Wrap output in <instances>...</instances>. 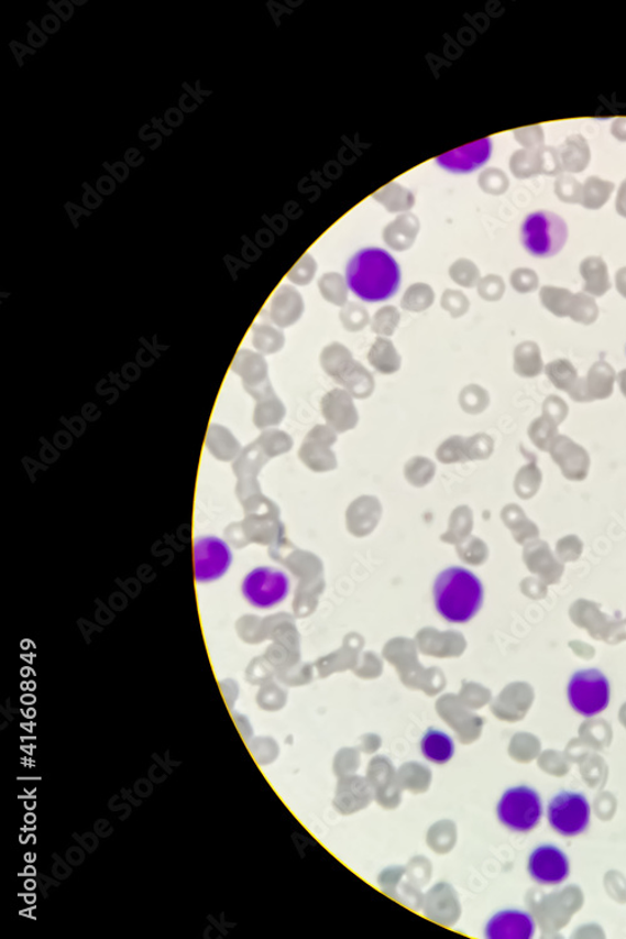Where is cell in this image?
I'll return each mask as SVG.
<instances>
[{"label": "cell", "instance_id": "obj_10", "mask_svg": "<svg viewBox=\"0 0 626 939\" xmlns=\"http://www.w3.org/2000/svg\"><path fill=\"white\" fill-rule=\"evenodd\" d=\"M484 931L488 939H530L537 933V922L529 911L503 909L490 917Z\"/></svg>", "mask_w": 626, "mask_h": 939}, {"label": "cell", "instance_id": "obj_15", "mask_svg": "<svg viewBox=\"0 0 626 939\" xmlns=\"http://www.w3.org/2000/svg\"><path fill=\"white\" fill-rule=\"evenodd\" d=\"M284 345V336L266 325H257L253 328V346L262 353H275Z\"/></svg>", "mask_w": 626, "mask_h": 939}, {"label": "cell", "instance_id": "obj_13", "mask_svg": "<svg viewBox=\"0 0 626 939\" xmlns=\"http://www.w3.org/2000/svg\"><path fill=\"white\" fill-rule=\"evenodd\" d=\"M424 758L432 764L443 765L452 761L457 754V744L452 736L441 729L430 728L420 741Z\"/></svg>", "mask_w": 626, "mask_h": 939}, {"label": "cell", "instance_id": "obj_12", "mask_svg": "<svg viewBox=\"0 0 626 939\" xmlns=\"http://www.w3.org/2000/svg\"><path fill=\"white\" fill-rule=\"evenodd\" d=\"M232 371L243 380V386L250 395L261 400L274 394L267 380V364L260 354L241 350L235 357Z\"/></svg>", "mask_w": 626, "mask_h": 939}, {"label": "cell", "instance_id": "obj_6", "mask_svg": "<svg viewBox=\"0 0 626 939\" xmlns=\"http://www.w3.org/2000/svg\"><path fill=\"white\" fill-rule=\"evenodd\" d=\"M547 818L552 831L559 836L579 837L592 823V805L583 793L561 790L550 799Z\"/></svg>", "mask_w": 626, "mask_h": 939}, {"label": "cell", "instance_id": "obj_4", "mask_svg": "<svg viewBox=\"0 0 626 939\" xmlns=\"http://www.w3.org/2000/svg\"><path fill=\"white\" fill-rule=\"evenodd\" d=\"M520 236L524 249L531 256L549 259L564 249L569 231L564 218L550 211H537L525 217Z\"/></svg>", "mask_w": 626, "mask_h": 939}, {"label": "cell", "instance_id": "obj_1", "mask_svg": "<svg viewBox=\"0 0 626 939\" xmlns=\"http://www.w3.org/2000/svg\"><path fill=\"white\" fill-rule=\"evenodd\" d=\"M347 284L353 295L367 304L393 298L402 286V269L392 253L380 248L362 249L347 266Z\"/></svg>", "mask_w": 626, "mask_h": 939}, {"label": "cell", "instance_id": "obj_11", "mask_svg": "<svg viewBox=\"0 0 626 939\" xmlns=\"http://www.w3.org/2000/svg\"><path fill=\"white\" fill-rule=\"evenodd\" d=\"M492 154L493 142L490 139H484L442 154L437 159V163L443 171L465 175V173H473L484 167L492 159Z\"/></svg>", "mask_w": 626, "mask_h": 939}, {"label": "cell", "instance_id": "obj_8", "mask_svg": "<svg viewBox=\"0 0 626 939\" xmlns=\"http://www.w3.org/2000/svg\"><path fill=\"white\" fill-rule=\"evenodd\" d=\"M233 561L229 544L217 536H202L194 546L195 577L207 583L221 579Z\"/></svg>", "mask_w": 626, "mask_h": 939}, {"label": "cell", "instance_id": "obj_7", "mask_svg": "<svg viewBox=\"0 0 626 939\" xmlns=\"http://www.w3.org/2000/svg\"><path fill=\"white\" fill-rule=\"evenodd\" d=\"M241 590L251 607L261 610L274 609L287 599L292 591V580L284 570L259 567L244 577Z\"/></svg>", "mask_w": 626, "mask_h": 939}, {"label": "cell", "instance_id": "obj_9", "mask_svg": "<svg viewBox=\"0 0 626 939\" xmlns=\"http://www.w3.org/2000/svg\"><path fill=\"white\" fill-rule=\"evenodd\" d=\"M570 872L568 854L556 844L538 845L529 855L528 873L540 886H560L569 880Z\"/></svg>", "mask_w": 626, "mask_h": 939}, {"label": "cell", "instance_id": "obj_17", "mask_svg": "<svg viewBox=\"0 0 626 939\" xmlns=\"http://www.w3.org/2000/svg\"><path fill=\"white\" fill-rule=\"evenodd\" d=\"M385 340L378 339L374 345V348L370 351V362L372 367L377 369L383 373H387L386 362L388 361L392 364L393 369L397 371L400 368V358H398L397 351L394 349V346L389 348L387 353L385 354Z\"/></svg>", "mask_w": 626, "mask_h": 939}, {"label": "cell", "instance_id": "obj_3", "mask_svg": "<svg viewBox=\"0 0 626 939\" xmlns=\"http://www.w3.org/2000/svg\"><path fill=\"white\" fill-rule=\"evenodd\" d=\"M496 817L513 833L535 831L543 817L542 798L537 789L515 786L506 789L496 805Z\"/></svg>", "mask_w": 626, "mask_h": 939}, {"label": "cell", "instance_id": "obj_16", "mask_svg": "<svg viewBox=\"0 0 626 939\" xmlns=\"http://www.w3.org/2000/svg\"><path fill=\"white\" fill-rule=\"evenodd\" d=\"M285 414V408L281 401L272 394L267 397L259 400L255 412V424L260 427L271 424H277Z\"/></svg>", "mask_w": 626, "mask_h": 939}, {"label": "cell", "instance_id": "obj_5", "mask_svg": "<svg viewBox=\"0 0 626 939\" xmlns=\"http://www.w3.org/2000/svg\"><path fill=\"white\" fill-rule=\"evenodd\" d=\"M571 709L584 718L601 716L611 706L612 687L602 670L590 668L578 670L571 676L568 689Z\"/></svg>", "mask_w": 626, "mask_h": 939}, {"label": "cell", "instance_id": "obj_2", "mask_svg": "<svg viewBox=\"0 0 626 939\" xmlns=\"http://www.w3.org/2000/svg\"><path fill=\"white\" fill-rule=\"evenodd\" d=\"M435 609L450 624H468L483 608L485 589L475 572L462 568L443 569L432 588Z\"/></svg>", "mask_w": 626, "mask_h": 939}, {"label": "cell", "instance_id": "obj_14", "mask_svg": "<svg viewBox=\"0 0 626 939\" xmlns=\"http://www.w3.org/2000/svg\"><path fill=\"white\" fill-rule=\"evenodd\" d=\"M303 313V299L297 291L283 287L277 291L271 304V318L281 327L293 325Z\"/></svg>", "mask_w": 626, "mask_h": 939}]
</instances>
